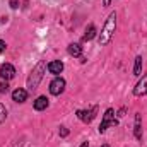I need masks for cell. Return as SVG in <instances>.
I'll return each mask as SVG.
<instances>
[{
  "label": "cell",
  "mask_w": 147,
  "mask_h": 147,
  "mask_svg": "<svg viewBox=\"0 0 147 147\" xmlns=\"http://www.w3.org/2000/svg\"><path fill=\"white\" fill-rule=\"evenodd\" d=\"M115 29H116V12H111L99 33V45H108L115 34Z\"/></svg>",
  "instance_id": "6da1fadb"
},
{
  "label": "cell",
  "mask_w": 147,
  "mask_h": 147,
  "mask_svg": "<svg viewBox=\"0 0 147 147\" xmlns=\"http://www.w3.org/2000/svg\"><path fill=\"white\" fill-rule=\"evenodd\" d=\"M101 147H110V146H108V144H105V146H101Z\"/></svg>",
  "instance_id": "7402d4cb"
},
{
  "label": "cell",
  "mask_w": 147,
  "mask_h": 147,
  "mask_svg": "<svg viewBox=\"0 0 147 147\" xmlns=\"http://www.w3.org/2000/svg\"><path fill=\"white\" fill-rule=\"evenodd\" d=\"M69 55H72V57H80V55H82V48H80V45H77V43H70V45H69Z\"/></svg>",
  "instance_id": "7c38bea8"
},
{
  "label": "cell",
  "mask_w": 147,
  "mask_h": 147,
  "mask_svg": "<svg viewBox=\"0 0 147 147\" xmlns=\"http://www.w3.org/2000/svg\"><path fill=\"white\" fill-rule=\"evenodd\" d=\"M5 118H7V110H5L3 105H0V123H3Z\"/></svg>",
  "instance_id": "9a60e30c"
},
{
  "label": "cell",
  "mask_w": 147,
  "mask_h": 147,
  "mask_svg": "<svg viewBox=\"0 0 147 147\" xmlns=\"http://www.w3.org/2000/svg\"><path fill=\"white\" fill-rule=\"evenodd\" d=\"M115 125H118V121L115 120V110L113 108H108L106 113L103 115V121L99 125V134H105L108 130V127H115Z\"/></svg>",
  "instance_id": "3957f363"
},
{
  "label": "cell",
  "mask_w": 147,
  "mask_h": 147,
  "mask_svg": "<svg viewBox=\"0 0 147 147\" xmlns=\"http://www.w3.org/2000/svg\"><path fill=\"white\" fill-rule=\"evenodd\" d=\"M110 3H111V0H103V5H106V7H108Z\"/></svg>",
  "instance_id": "ffe728a7"
},
{
  "label": "cell",
  "mask_w": 147,
  "mask_h": 147,
  "mask_svg": "<svg viewBox=\"0 0 147 147\" xmlns=\"http://www.w3.org/2000/svg\"><path fill=\"white\" fill-rule=\"evenodd\" d=\"M94 36H96V28H94V26L91 24V26H89V28L86 29V34H84V41H91V39H92Z\"/></svg>",
  "instance_id": "5bb4252c"
},
{
  "label": "cell",
  "mask_w": 147,
  "mask_h": 147,
  "mask_svg": "<svg viewBox=\"0 0 147 147\" xmlns=\"http://www.w3.org/2000/svg\"><path fill=\"white\" fill-rule=\"evenodd\" d=\"M144 94H147V74L139 80V84L134 87V96L140 98V96H144Z\"/></svg>",
  "instance_id": "52a82bcc"
},
{
  "label": "cell",
  "mask_w": 147,
  "mask_h": 147,
  "mask_svg": "<svg viewBox=\"0 0 147 147\" xmlns=\"http://www.w3.org/2000/svg\"><path fill=\"white\" fill-rule=\"evenodd\" d=\"M48 70H50V74H53V75H58V74H62V70H63V63L60 60H53V62L48 63Z\"/></svg>",
  "instance_id": "ba28073f"
},
{
  "label": "cell",
  "mask_w": 147,
  "mask_h": 147,
  "mask_svg": "<svg viewBox=\"0 0 147 147\" xmlns=\"http://www.w3.org/2000/svg\"><path fill=\"white\" fill-rule=\"evenodd\" d=\"M5 48H7L5 41H2V39H0V53H3V51H5Z\"/></svg>",
  "instance_id": "d6986e66"
},
{
  "label": "cell",
  "mask_w": 147,
  "mask_h": 147,
  "mask_svg": "<svg viewBox=\"0 0 147 147\" xmlns=\"http://www.w3.org/2000/svg\"><path fill=\"white\" fill-rule=\"evenodd\" d=\"M69 135V128L67 127H60V137H67Z\"/></svg>",
  "instance_id": "e0dca14e"
},
{
  "label": "cell",
  "mask_w": 147,
  "mask_h": 147,
  "mask_svg": "<svg viewBox=\"0 0 147 147\" xmlns=\"http://www.w3.org/2000/svg\"><path fill=\"white\" fill-rule=\"evenodd\" d=\"M9 5H10L12 9H17V7H19V0H10V2H9Z\"/></svg>",
  "instance_id": "ac0fdd59"
},
{
  "label": "cell",
  "mask_w": 147,
  "mask_h": 147,
  "mask_svg": "<svg viewBox=\"0 0 147 147\" xmlns=\"http://www.w3.org/2000/svg\"><path fill=\"white\" fill-rule=\"evenodd\" d=\"M142 74V57H137L135 58V65H134V75H140Z\"/></svg>",
  "instance_id": "4fadbf2b"
},
{
  "label": "cell",
  "mask_w": 147,
  "mask_h": 147,
  "mask_svg": "<svg viewBox=\"0 0 147 147\" xmlns=\"http://www.w3.org/2000/svg\"><path fill=\"white\" fill-rule=\"evenodd\" d=\"M12 99H14L16 103H24V101L28 99V91H26V89H16V91L12 92Z\"/></svg>",
  "instance_id": "9c48e42d"
},
{
  "label": "cell",
  "mask_w": 147,
  "mask_h": 147,
  "mask_svg": "<svg viewBox=\"0 0 147 147\" xmlns=\"http://www.w3.org/2000/svg\"><path fill=\"white\" fill-rule=\"evenodd\" d=\"M7 91H9V84H7V80L0 82V92L3 94V92H7Z\"/></svg>",
  "instance_id": "2e32d148"
},
{
  "label": "cell",
  "mask_w": 147,
  "mask_h": 147,
  "mask_svg": "<svg viewBox=\"0 0 147 147\" xmlns=\"http://www.w3.org/2000/svg\"><path fill=\"white\" fill-rule=\"evenodd\" d=\"M45 70H46V63L43 60H39L36 63V67L31 70L29 77H28V89L29 91H34L38 86H39V82H41V79L45 75Z\"/></svg>",
  "instance_id": "7a4b0ae2"
},
{
  "label": "cell",
  "mask_w": 147,
  "mask_h": 147,
  "mask_svg": "<svg viewBox=\"0 0 147 147\" xmlns=\"http://www.w3.org/2000/svg\"><path fill=\"white\" fill-rule=\"evenodd\" d=\"M65 91V80L62 77H55L51 82H50V92L53 96H60L62 92Z\"/></svg>",
  "instance_id": "277c9868"
},
{
  "label": "cell",
  "mask_w": 147,
  "mask_h": 147,
  "mask_svg": "<svg viewBox=\"0 0 147 147\" xmlns=\"http://www.w3.org/2000/svg\"><path fill=\"white\" fill-rule=\"evenodd\" d=\"M80 147H89V144H87V142H84V144H82Z\"/></svg>",
  "instance_id": "44dd1931"
},
{
  "label": "cell",
  "mask_w": 147,
  "mask_h": 147,
  "mask_svg": "<svg viewBox=\"0 0 147 147\" xmlns=\"http://www.w3.org/2000/svg\"><path fill=\"white\" fill-rule=\"evenodd\" d=\"M134 134H135V137H137L139 140L142 139V118H140L139 113L135 115V130H134Z\"/></svg>",
  "instance_id": "8fae6325"
},
{
  "label": "cell",
  "mask_w": 147,
  "mask_h": 147,
  "mask_svg": "<svg viewBox=\"0 0 147 147\" xmlns=\"http://www.w3.org/2000/svg\"><path fill=\"white\" fill-rule=\"evenodd\" d=\"M96 113H98V106H91L89 110H79L77 111V116H79V120H82L84 123H91V121L94 120Z\"/></svg>",
  "instance_id": "5b68a950"
},
{
  "label": "cell",
  "mask_w": 147,
  "mask_h": 147,
  "mask_svg": "<svg viewBox=\"0 0 147 147\" xmlns=\"http://www.w3.org/2000/svg\"><path fill=\"white\" fill-rule=\"evenodd\" d=\"M48 108V98L46 96H39L36 98V101H34V110L36 111H43Z\"/></svg>",
  "instance_id": "30bf717a"
},
{
  "label": "cell",
  "mask_w": 147,
  "mask_h": 147,
  "mask_svg": "<svg viewBox=\"0 0 147 147\" xmlns=\"http://www.w3.org/2000/svg\"><path fill=\"white\" fill-rule=\"evenodd\" d=\"M0 77H2L3 80L14 79V77H16V69H14L10 63H3V65L0 67Z\"/></svg>",
  "instance_id": "8992f818"
}]
</instances>
